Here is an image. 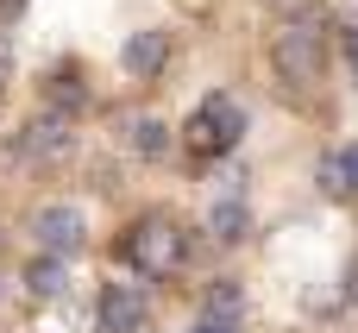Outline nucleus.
I'll use <instances>...</instances> for the list:
<instances>
[{
	"label": "nucleus",
	"instance_id": "1",
	"mask_svg": "<svg viewBox=\"0 0 358 333\" xmlns=\"http://www.w3.org/2000/svg\"><path fill=\"white\" fill-rule=\"evenodd\" d=\"M271 63L289 88H315L327 76V19H302V25H283L271 38Z\"/></svg>",
	"mask_w": 358,
	"mask_h": 333
},
{
	"label": "nucleus",
	"instance_id": "2",
	"mask_svg": "<svg viewBox=\"0 0 358 333\" xmlns=\"http://www.w3.org/2000/svg\"><path fill=\"white\" fill-rule=\"evenodd\" d=\"M69 151H76L69 113H38V120L19 126V139H13V157H25V164H57V157H69Z\"/></svg>",
	"mask_w": 358,
	"mask_h": 333
},
{
	"label": "nucleus",
	"instance_id": "3",
	"mask_svg": "<svg viewBox=\"0 0 358 333\" xmlns=\"http://www.w3.org/2000/svg\"><path fill=\"white\" fill-rule=\"evenodd\" d=\"M126 258L138 264V271H170L176 264V220H164V214H151V220H138V233L126 239Z\"/></svg>",
	"mask_w": 358,
	"mask_h": 333
},
{
	"label": "nucleus",
	"instance_id": "4",
	"mask_svg": "<svg viewBox=\"0 0 358 333\" xmlns=\"http://www.w3.org/2000/svg\"><path fill=\"white\" fill-rule=\"evenodd\" d=\"M31 239H38V252L69 258V252L82 246V214H76L69 201H50V208H38V214H31Z\"/></svg>",
	"mask_w": 358,
	"mask_h": 333
},
{
	"label": "nucleus",
	"instance_id": "5",
	"mask_svg": "<svg viewBox=\"0 0 358 333\" xmlns=\"http://www.w3.org/2000/svg\"><path fill=\"white\" fill-rule=\"evenodd\" d=\"M145 327V290L138 283H107L101 296V333H138Z\"/></svg>",
	"mask_w": 358,
	"mask_h": 333
},
{
	"label": "nucleus",
	"instance_id": "6",
	"mask_svg": "<svg viewBox=\"0 0 358 333\" xmlns=\"http://www.w3.org/2000/svg\"><path fill=\"white\" fill-rule=\"evenodd\" d=\"M120 63H126L132 82H151V76L170 63V31H132L126 50H120Z\"/></svg>",
	"mask_w": 358,
	"mask_h": 333
},
{
	"label": "nucleus",
	"instance_id": "7",
	"mask_svg": "<svg viewBox=\"0 0 358 333\" xmlns=\"http://www.w3.org/2000/svg\"><path fill=\"white\" fill-rule=\"evenodd\" d=\"M63 283H69V264H63L57 252H44V258L25 264V290H31V296H63Z\"/></svg>",
	"mask_w": 358,
	"mask_h": 333
},
{
	"label": "nucleus",
	"instance_id": "8",
	"mask_svg": "<svg viewBox=\"0 0 358 333\" xmlns=\"http://www.w3.org/2000/svg\"><path fill=\"white\" fill-rule=\"evenodd\" d=\"M82 101H88L82 69H76V63H69V69H57V76H50V113H76Z\"/></svg>",
	"mask_w": 358,
	"mask_h": 333
},
{
	"label": "nucleus",
	"instance_id": "9",
	"mask_svg": "<svg viewBox=\"0 0 358 333\" xmlns=\"http://www.w3.org/2000/svg\"><path fill=\"white\" fill-rule=\"evenodd\" d=\"M208 227H214L220 246H239V239L252 233V214H245V201H220V208L208 214Z\"/></svg>",
	"mask_w": 358,
	"mask_h": 333
},
{
	"label": "nucleus",
	"instance_id": "10",
	"mask_svg": "<svg viewBox=\"0 0 358 333\" xmlns=\"http://www.w3.org/2000/svg\"><path fill=\"white\" fill-rule=\"evenodd\" d=\"M132 151L151 157V164L170 157V126H164V120H138V126H132Z\"/></svg>",
	"mask_w": 358,
	"mask_h": 333
},
{
	"label": "nucleus",
	"instance_id": "11",
	"mask_svg": "<svg viewBox=\"0 0 358 333\" xmlns=\"http://www.w3.org/2000/svg\"><path fill=\"white\" fill-rule=\"evenodd\" d=\"M201 309H208V321H233V315H239V283H233V277H220V283L208 290V302H201Z\"/></svg>",
	"mask_w": 358,
	"mask_h": 333
},
{
	"label": "nucleus",
	"instance_id": "12",
	"mask_svg": "<svg viewBox=\"0 0 358 333\" xmlns=\"http://www.w3.org/2000/svg\"><path fill=\"white\" fill-rule=\"evenodd\" d=\"M277 13L289 25H302V19H321V0H277Z\"/></svg>",
	"mask_w": 358,
	"mask_h": 333
},
{
	"label": "nucleus",
	"instance_id": "13",
	"mask_svg": "<svg viewBox=\"0 0 358 333\" xmlns=\"http://www.w3.org/2000/svg\"><path fill=\"white\" fill-rule=\"evenodd\" d=\"M321 183H327V195H340V201L352 195V183H346V170H340V164H321Z\"/></svg>",
	"mask_w": 358,
	"mask_h": 333
},
{
	"label": "nucleus",
	"instance_id": "14",
	"mask_svg": "<svg viewBox=\"0 0 358 333\" xmlns=\"http://www.w3.org/2000/svg\"><path fill=\"white\" fill-rule=\"evenodd\" d=\"M346 63H352V76H358V31H346Z\"/></svg>",
	"mask_w": 358,
	"mask_h": 333
},
{
	"label": "nucleus",
	"instance_id": "15",
	"mask_svg": "<svg viewBox=\"0 0 358 333\" xmlns=\"http://www.w3.org/2000/svg\"><path fill=\"white\" fill-rule=\"evenodd\" d=\"M346 296H352V302H358V264H352V283H346Z\"/></svg>",
	"mask_w": 358,
	"mask_h": 333
},
{
	"label": "nucleus",
	"instance_id": "16",
	"mask_svg": "<svg viewBox=\"0 0 358 333\" xmlns=\"http://www.w3.org/2000/svg\"><path fill=\"white\" fill-rule=\"evenodd\" d=\"M6 69H13V63H6V50H0V88H6Z\"/></svg>",
	"mask_w": 358,
	"mask_h": 333
}]
</instances>
